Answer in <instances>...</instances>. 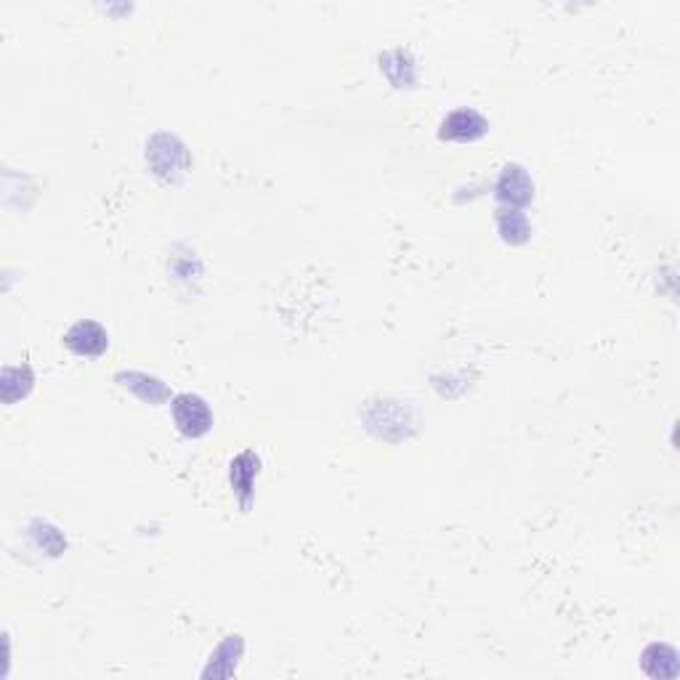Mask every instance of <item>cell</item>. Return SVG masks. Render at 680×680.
I'll use <instances>...</instances> for the list:
<instances>
[{"mask_svg":"<svg viewBox=\"0 0 680 680\" xmlns=\"http://www.w3.org/2000/svg\"><path fill=\"white\" fill-rule=\"evenodd\" d=\"M170 415L178 433L186 439H202L213 428V412L208 402L197 394H178L170 404Z\"/></svg>","mask_w":680,"mask_h":680,"instance_id":"1","label":"cell"},{"mask_svg":"<svg viewBox=\"0 0 680 680\" xmlns=\"http://www.w3.org/2000/svg\"><path fill=\"white\" fill-rule=\"evenodd\" d=\"M64 346L70 348L75 356L83 359H99L101 354H107L109 348V333L99 322L93 319H80L64 333Z\"/></svg>","mask_w":680,"mask_h":680,"instance_id":"2","label":"cell"},{"mask_svg":"<svg viewBox=\"0 0 680 680\" xmlns=\"http://www.w3.org/2000/svg\"><path fill=\"white\" fill-rule=\"evenodd\" d=\"M487 131V117L479 115L476 109H455L441 120L439 136L444 141H455V144H471V141L487 136Z\"/></svg>","mask_w":680,"mask_h":680,"instance_id":"3","label":"cell"},{"mask_svg":"<svg viewBox=\"0 0 680 680\" xmlns=\"http://www.w3.org/2000/svg\"><path fill=\"white\" fill-rule=\"evenodd\" d=\"M534 197L532 178L526 176V170L521 165H508L503 170V176L497 181V200L505 202L510 210L524 208Z\"/></svg>","mask_w":680,"mask_h":680,"instance_id":"4","label":"cell"},{"mask_svg":"<svg viewBox=\"0 0 680 680\" xmlns=\"http://www.w3.org/2000/svg\"><path fill=\"white\" fill-rule=\"evenodd\" d=\"M258 457L253 452H242L237 460H232V487L234 495L240 497L242 508H248L250 497H253L255 476H258Z\"/></svg>","mask_w":680,"mask_h":680,"instance_id":"5","label":"cell"},{"mask_svg":"<svg viewBox=\"0 0 680 680\" xmlns=\"http://www.w3.org/2000/svg\"><path fill=\"white\" fill-rule=\"evenodd\" d=\"M117 380H123L120 386L131 388L133 394L139 396V399H144V402H149V404H160L170 396V391L165 388V383H160V380L152 378V375H144V372H120V375H117Z\"/></svg>","mask_w":680,"mask_h":680,"instance_id":"6","label":"cell"},{"mask_svg":"<svg viewBox=\"0 0 680 680\" xmlns=\"http://www.w3.org/2000/svg\"><path fill=\"white\" fill-rule=\"evenodd\" d=\"M497 224H500V234H503V240L513 242V245L529 240V221H526L521 210H510V208L503 210L500 218H497Z\"/></svg>","mask_w":680,"mask_h":680,"instance_id":"7","label":"cell"}]
</instances>
